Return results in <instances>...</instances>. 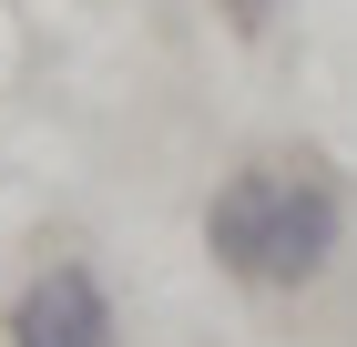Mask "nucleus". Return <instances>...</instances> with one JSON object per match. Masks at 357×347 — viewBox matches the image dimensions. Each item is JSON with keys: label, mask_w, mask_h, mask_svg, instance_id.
<instances>
[{"label": "nucleus", "mask_w": 357, "mask_h": 347, "mask_svg": "<svg viewBox=\"0 0 357 347\" xmlns=\"http://www.w3.org/2000/svg\"><path fill=\"white\" fill-rule=\"evenodd\" d=\"M225 10H235V31H255V21L275 10V0H225Z\"/></svg>", "instance_id": "20e7f679"}, {"label": "nucleus", "mask_w": 357, "mask_h": 347, "mask_svg": "<svg viewBox=\"0 0 357 347\" xmlns=\"http://www.w3.org/2000/svg\"><path fill=\"white\" fill-rule=\"evenodd\" d=\"M275 184H286V163H235L204 205V256H215L235 286L266 276V225H275Z\"/></svg>", "instance_id": "7ed1b4c3"}, {"label": "nucleus", "mask_w": 357, "mask_h": 347, "mask_svg": "<svg viewBox=\"0 0 357 347\" xmlns=\"http://www.w3.org/2000/svg\"><path fill=\"white\" fill-rule=\"evenodd\" d=\"M10 347H123V317H112V296L92 266H41L10 307Z\"/></svg>", "instance_id": "f03ea898"}, {"label": "nucleus", "mask_w": 357, "mask_h": 347, "mask_svg": "<svg viewBox=\"0 0 357 347\" xmlns=\"http://www.w3.org/2000/svg\"><path fill=\"white\" fill-rule=\"evenodd\" d=\"M337 235H347V194L317 174V163H296L286 184H275V225H266V276L255 286L266 296H296V286H317L327 276V256H337Z\"/></svg>", "instance_id": "f257e3e1"}]
</instances>
